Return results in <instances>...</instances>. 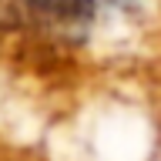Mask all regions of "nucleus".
Here are the masks:
<instances>
[{"label": "nucleus", "instance_id": "f257e3e1", "mask_svg": "<svg viewBox=\"0 0 161 161\" xmlns=\"http://www.w3.org/2000/svg\"><path fill=\"white\" fill-rule=\"evenodd\" d=\"M40 10V17L54 24H87L91 20V0H30Z\"/></svg>", "mask_w": 161, "mask_h": 161}]
</instances>
